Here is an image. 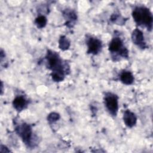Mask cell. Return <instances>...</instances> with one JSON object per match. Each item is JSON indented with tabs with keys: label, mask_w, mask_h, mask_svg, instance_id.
<instances>
[{
	"label": "cell",
	"mask_w": 153,
	"mask_h": 153,
	"mask_svg": "<svg viewBox=\"0 0 153 153\" xmlns=\"http://www.w3.org/2000/svg\"><path fill=\"white\" fill-rule=\"evenodd\" d=\"M34 23L38 28L42 29L46 26L47 23V19L45 16L39 15L36 17Z\"/></svg>",
	"instance_id": "cell-13"
},
{
	"label": "cell",
	"mask_w": 153,
	"mask_h": 153,
	"mask_svg": "<svg viewBox=\"0 0 153 153\" xmlns=\"http://www.w3.org/2000/svg\"><path fill=\"white\" fill-rule=\"evenodd\" d=\"M131 38L133 43L138 48L142 50H144L147 48L143 33L139 29L136 28L133 30Z\"/></svg>",
	"instance_id": "cell-7"
},
{
	"label": "cell",
	"mask_w": 153,
	"mask_h": 153,
	"mask_svg": "<svg viewBox=\"0 0 153 153\" xmlns=\"http://www.w3.org/2000/svg\"><path fill=\"white\" fill-rule=\"evenodd\" d=\"M60 118V116L59 115V114L57 113V112H51L50 113L48 116H47V121L48 122L50 123V124H52V123H54L56 121H57Z\"/></svg>",
	"instance_id": "cell-15"
},
{
	"label": "cell",
	"mask_w": 153,
	"mask_h": 153,
	"mask_svg": "<svg viewBox=\"0 0 153 153\" xmlns=\"http://www.w3.org/2000/svg\"><path fill=\"white\" fill-rule=\"evenodd\" d=\"M0 152H9L10 151L4 145H1V148H0Z\"/></svg>",
	"instance_id": "cell-16"
},
{
	"label": "cell",
	"mask_w": 153,
	"mask_h": 153,
	"mask_svg": "<svg viewBox=\"0 0 153 153\" xmlns=\"http://www.w3.org/2000/svg\"><path fill=\"white\" fill-rule=\"evenodd\" d=\"M131 15L137 25L145 27L149 31L152 30L153 16L149 8L143 5L136 6L133 9Z\"/></svg>",
	"instance_id": "cell-2"
},
{
	"label": "cell",
	"mask_w": 153,
	"mask_h": 153,
	"mask_svg": "<svg viewBox=\"0 0 153 153\" xmlns=\"http://www.w3.org/2000/svg\"><path fill=\"white\" fill-rule=\"evenodd\" d=\"M86 45L87 47V53L88 54L97 55L102 49V41L91 35H87L86 36Z\"/></svg>",
	"instance_id": "cell-6"
},
{
	"label": "cell",
	"mask_w": 153,
	"mask_h": 153,
	"mask_svg": "<svg viewBox=\"0 0 153 153\" xmlns=\"http://www.w3.org/2000/svg\"><path fill=\"white\" fill-rule=\"evenodd\" d=\"M12 104L13 108L17 112H21L27 107L29 101L25 96L22 95H19L14 97Z\"/></svg>",
	"instance_id": "cell-8"
},
{
	"label": "cell",
	"mask_w": 153,
	"mask_h": 153,
	"mask_svg": "<svg viewBox=\"0 0 153 153\" xmlns=\"http://www.w3.org/2000/svg\"><path fill=\"white\" fill-rule=\"evenodd\" d=\"M46 66L51 71L50 75L54 82L63 81L69 72V66L64 63L60 55L56 51L48 50L45 55Z\"/></svg>",
	"instance_id": "cell-1"
},
{
	"label": "cell",
	"mask_w": 153,
	"mask_h": 153,
	"mask_svg": "<svg viewBox=\"0 0 153 153\" xmlns=\"http://www.w3.org/2000/svg\"><path fill=\"white\" fill-rule=\"evenodd\" d=\"M71 45V41L65 35H62L59 39V47L62 51L68 50Z\"/></svg>",
	"instance_id": "cell-12"
},
{
	"label": "cell",
	"mask_w": 153,
	"mask_h": 153,
	"mask_svg": "<svg viewBox=\"0 0 153 153\" xmlns=\"http://www.w3.org/2000/svg\"><path fill=\"white\" fill-rule=\"evenodd\" d=\"M118 96L111 92L105 93L103 97L104 105L106 107L109 114L113 116L116 117L118 111Z\"/></svg>",
	"instance_id": "cell-5"
},
{
	"label": "cell",
	"mask_w": 153,
	"mask_h": 153,
	"mask_svg": "<svg viewBox=\"0 0 153 153\" xmlns=\"http://www.w3.org/2000/svg\"><path fill=\"white\" fill-rule=\"evenodd\" d=\"M110 20L112 23L118 25H122L125 24L126 21V20L122 16H121L120 14L116 13L112 14Z\"/></svg>",
	"instance_id": "cell-14"
},
{
	"label": "cell",
	"mask_w": 153,
	"mask_h": 153,
	"mask_svg": "<svg viewBox=\"0 0 153 153\" xmlns=\"http://www.w3.org/2000/svg\"><path fill=\"white\" fill-rule=\"evenodd\" d=\"M123 121L125 125L128 128H132L136 126L137 123V117L135 114L127 109L123 113Z\"/></svg>",
	"instance_id": "cell-9"
},
{
	"label": "cell",
	"mask_w": 153,
	"mask_h": 153,
	"mask_svg": "<svg viewBox=\"0 0 153 153\" xmlns=\"http://www.w3.org/2000/svg\"><path fill=\"white\" fill-rule=\"evenodd\" d=\"M14 130L27 147H35L32 126L30 124L25 122L19 123V124H15Z\"/></svg>",
	"instance_id": "cell-3"
},
{
	"label": "cell",
	"mask_w": 153,
	"mask_h": 153,
	"mask_svg": "<svg viewBox=\"0 0 153 153\" xmlns=\"http://www.w3.org/2000/svg\"><path fill=\"white\" fill-rule=\"evenodd\" d=\"M119 79L123 84L127 85L132 84L134 81V75L128 71H122L120 74Z\"/></svg>",
	"instance_id": "cell-11"
},
{
	"label": "cell",
	"mask_w": 153,
	"mask_h": 153,
	"mask_svg": "<svg viewBox=\"0 0 153 153\" xmlns=\"http://www.w3.org/2000/svg\"><path fill=\"white\" fill-rule=\"evenodd\" d=\"M63 16L66 20L65 25L66 26L72 27L77 20V15L76 13L71 9H66L63 11Z\"/></svg>",
	"instance_id": "cell-10"
},
{
	"label": "cell",
	"mask_w": 153,
	"mask_h": 153,
	"mask_svg": "<svg viewBox=\"0 0 153 153\" xmlns=\"http://www.w3.org/2000/svg\"><path fill=\"white\" fill-rule=\"evenodd\" d=\"M108 50L114 61H116L117 56L126 59L128 57V50L120 37L114 36L112 38L108 45Z\"/></svg>",
	"instance_id": "cell-4"
}]
</instances>
